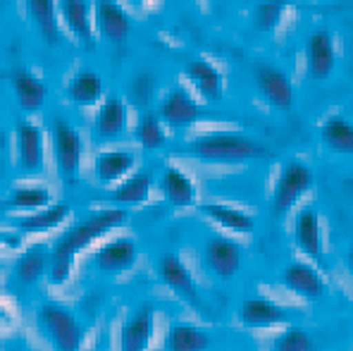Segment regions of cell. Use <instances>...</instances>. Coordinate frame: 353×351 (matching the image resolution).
Wrapping results in <instances>:
<instances>
[{
    "mask_svg": "<svg viewBox=\"0 0 353 351\" xmlns=\"http://www.w3.org/2000/svg\"><path fill=\"white\" fill-rule=\"evenodd\" d=\"M189 153L205 163H248L268 160L270 148L241 132H208L189 143Z\"/></svg>",
    "mask_w": 353,
    "mask_h": 351,
    "instance_id": "2",
    "label": "cell"
},
{
    "mask_svg": "<svg viewBox=\"0 0 353 351\" xmlns=\"http://www.w3.org/2000/svg\"><path fill=\"white\" fill-rule=\"evenodd\" d=\"M70 215V205L67 203H50L46 208H39L34 213L24 215V218L14 220V227L19 232H48L60 227Z\"/></svg>",
    "mask_w": 353,
    "mask_h": 351,
    "instance_id": "26",
    "label": "cell"
},
{
    "mask_svg": "<svg viewBox=\"0 0 353 351\" xmlns=\"http://www.w3.org/2000/svg\"><path fill=\"white\" fill-rule=\"evenodd\" d=\"M150 189H153V174L150 170L132 174L129 179H124L119 187H115L108 196V201L115 205H134V203H143L148 201Z\"/></svg>",
    "mask_w": 353,
    "mask_h": 351,
    "instance_id": "25",
    "label": "cell"
},
{
    "mask_svg": "<svg viewBox=\"0 0 353 351\" xmlns=\"http://www.w3.org/2000/svg\"><path fill=\"white\" fill-rule=\"evenodd\" d=\"M313 187V170L301 160L284 163L272 192V218H284L308 189Z\"/></svg>",
    "mask_w": 353,
    "mask_h": 351,
    "instance_id": "4",
    "label": "cell"
},
{
    "mask_svg": "<svg viewBox=\"0 0 353 351\" xmlns=\"http://www.w3.org/2000/svg\"><path fill=\"white\" fill-rule=\"evenodd\" d=\"M134 163H137V160H134V156L129 151H108L96 158L93 170H96L98 182L112 184V182H117V179H122L124 174L134 168Z\"/></svg>",
    "mask_w": 353,
    "mask_h": 351,
    "instance_id": "30",
    "label": "cell"
},
{
    "mask_svg": "<svg viewBox=\"0 0 353 351\" xmlns=\"http://www.w3.org/2000/svg\"><path fill=\"white\" fill-rule=\"evenodd\" d=\"M10 84H12L14 98L24 112H36L46 103V84L29 70H12L10 72Z\"/></svg>",
    "mask_w": 353,
    "mask_h": 351,
    "instance_id": "19",
    "label": "cell"
},
{
    "mask_svg": "<svg viewBox=\"0 0 353 351\" xmlns=\"http://www.w3.org/2000/svg\"><path fill=\"white\" fill-rule=\"evenodd\" d=\"M277 3H282V5H287V3H289V0H277Z\"/></svg>",
    "mask_w": 353,
    "mask_h": 351,
    "instance_id": "38",
    "label": "cell"
},
{
    "mask_svg": "<svg viewBox=\"0 0 353 351\" xmlns=\"http://www.w3.org/2000/svg\"><path fill=\"white\" fill-rule=\"evenodd\" d=\"M282 285L289 292L299 294V297L308 299V301H318L325 294V280L310 263L303 261H292L282 270Z\"/></svg>",
    "mask_w": 353,
    "mask_h": 351,
    "instance_id": "13",
    "label": "cell"
},
{
    "mask_svg": "<svg viewBox=\"0 0 353 351\" xmlns=\"http://www.w3.org/2000/svg\"><path fill=\"white\" fill-rule=\"evenodd\" d=\"M158 275H160V280H163L165 285H168L176 294V297L181 299V301L191 303L196 311H201V308H203L194 275H191L189 268H186V263L181 261L176 254H163V256H160Z\"/></svg>",
    "mask_w": 353,
    "mask_h": 351,
    "instance_id": "7",
    "label": "cell"
},
{
    "mask_svg": "<svg viewBox=\"0 0 353 351\" xmlns=\"http://www.w3.org/2000/svg\"><path fill=\"white\" fill-rule=\"evenodd\" d=\"M184 72L205 103L222 101V96H225V77L215 65L208 63V60H191Z\"/></svg>",
    "mask_w": 353,
    "mask_h": 351,
    "instance_id": "17",
    "label": "cell"
},
{
    "mask_svg": "<svg viewBox=\"0 0 353 351\" xmlns=\"http://www.w3.org/2000/svg\"><path fill=\"white\" fill-rule=\"evenodd\" d=\"M336 63L334 43H332V36L325 29H318L308 36L305 41V65H308V74L318 81H325L332 74Z\"/></svg>",
    "mask_w": 353,
    "mask_h": 351,
    "instance_id": "14",
    "label": "cell"
},
{
    "mask_svg": "<svg viewBox=\"0 0 353 351\" xmlns=\"http://www.w3.org/2000/svg\"><path fill=\"white\" fill-rule=\"evenodd\" d=\"M127 223V210L124 205L119 208H108V210H98V213L88 215L86 220L77 223L74 227L65 232L58 241L50 249V270L48 277L53 285H62V282L70 280L72 275V265H74V258L81 249H86L88 244L103 237L108 230L119 227Z\"/></svg>",
    "mask_w": 353,
    "mask_h": 351,
    "instance_id": "1",
    "label": "cell"
},
{
    "mask_svg": "<svg viewBox=\"0 0 353 351\" xmlns=\"http://www.w3.org/2000/svg\"><path fill=\"white\" fill-rule=\"evenodd\" d=\"M315 339L308 330L299 328V325H289L284 332H279L272 342L270 351H315Z\"/></svg>",
    "mask_w": 353,
    "mask_h": 351,
    "instance_id": "33",
    "label": "cell"
},
{
    "mask_svg": "<svg viewBox=\"0 0 353 351\" xmlns=\"http://www.w3.org/2000/svg\"><path fill=\"white\" fill-rule=\"evenodd\" d=\"M287 320H289V313L268 297H248V299H243L241 308H239V323L248 330L284 325Z\"/></svg>",
    "mask_w": 353,
    "mask_h": 351,
    "instance_id": "11",
    "label": "cell"
},
{
    "mask_svg": "<svg viewBox=\"0 0 353 351\" xmlns=\"http://www.w3.org/2000/svg\"><path fill=\"white\" fill-rule=\"evenodd\" d=\"M50 192L43 187H17L5 199V208H19V210H39L50 205Z\"/></svg>",
    "mask_w": 353,
    "mask_h": 351,
    "instance_id": "32",
    "label": "cell"
},
{
    "mask_svg": "<svg viewBox=\"0 0 353 351\" xmlns=\"http://www.w3.org/2000/svg\"><path fill=\"white\" fill-rule=\"evenodd\" d=\"M153 94H155V79L146 72L141 74H134L127 84V98L134 108H143L153 101Z\"/></svg>",
    "mask_w": 353,
    "mask_h": 351,
    "instance_id": "36",
    "label": "cell"
},
{
    "mask_svg": "<svg viewBox=\"0 0 353 351\" xmlns=\"http://www.w3.org/2000/svg\"><path fill=\"white\" fill-rule=\"evenodd\" d=\"M58 10L60 5H55V0H27V14L34 22V27L39 29L46 46H58L62 39Z\"/></svg>",
    "mask_w": 353,
    "mask_h": 351,
    "instance_id": "20",
    "label": "cell"
},
{
    "mask_svg": "<svg viewBox=\"0 0 353 351\" xmlns=\"http://www.w3.org/2000/svg\"><path fill=\"white\" fill-rule=\"evenodd\" d=\"M201 213H203L205 218H210L212 223L225 227V230L241 232V234H248V232H253V227H256L251 215L227 203H203L201 205Z\"/></svg>",
    "mask_w": 353,
    "mask_h": 351,
    "instance_id": "27",
    "label": "cell"
},
{
    "mask_svg": "<svg viewBox=\"0 0 353 351\" xmlns=\"http://www.w3.org/2000/svg\"><path fill=\"white\" fill-rule=\"evenodd\" d=\"M349 270H351V275H353V246H351V251H349Z\"/></svg>",
    "mask_w": 353,
    "mask_h": 351,
    "instance_id": "37",
    "label": "cell"
},
{
    "mask_svg": "<svg viewBox=\"0 0 353 351\" xmlns=\"http://www.w3.org/2000/svg\"><path fill=\"white\" fill-rule=\"evenodd\" d=\"M203 265L220 280H230L243 265V246L230 237H208L203 244Z\"/></svg>",
    "mask_w": 353,
    "mask_h": 351,
    "instance_id": "6",
    "label": "cell"
},
{
    "mask_svg": "<svg viewBox=\"0 0 353 351\" xmlns=\"http://www.w3.org/2000/svg\"><path fill=\"white\" fill-rule=\"evenodd\" d=\"M203 115V108L194 101L184 89H170L168 96L163 98L160 103V117L168 127H174V129H184V127H191L201 120Z\"/></svg>",
    "mask_w": 353,
    "mask_h": 351,
    "instance_id": "9",
    "label": "cell"
},
{
    "mask_svg": "<svg viewBox=\"0 0 353 351\" xmlns=\"http://www.w3.org/2000/svg\"><path fill=\"white\" fill-rule=\"evenodd\" d=\"M43 334L50 339L55 351H79L81 339H84V328L79 320L72 316L67 308L55 306V303H46L36 313Z\"/></svg>",
    "mask_w": 353,
    "mask_h": 351,
    "instance_id": "3",
    "label": "cell"
},
{
    "mask_svg": "<svg viewBox=\"0 0 353 351\" xmlns=\"http://www.w3.org/2000/svg\"><path fill=\"white\" fill-rule=\"evenodd\" d=\"M134 137L148 151H158V148L165 146L163 125L155 115H141V120L137 122V129H134Z\"/></svg>",
    "mask_w": 353,
    "mask_h": 351,
    "instance_id": "34",
    "label": "cell"
},
{
    "mask_svg": "<svg viewBox=\"0 0 353 351\" xmlns=\"http://www.w3.org/2000/svg\"><path fill=\"white\" fill-rule=\"evenodd\" d=\"M296 241L301 251L313 261H323V230H320V215L313 208H303L296 220Z\"/></svg>",
    "mask_w": 353,
    "mask_h": 351,
    "instance_id": "22",
    "label": "cell"
},
{
    "mask_svg": "<svg viewBox=\"0 0 353 351\" xmlns=\"http://www.w3.org/2000/svg\"><path fill=\"white\" fill-rule=\"evenodd\" d=\"M48 270H50V254L43 251V246H34V249L24 251L14 261V277L22 285H36Z\"/></svg>",
    "mask_w": 353,
    "mask_h": 351,
    "instance_id": "28",
    "label": "cell"
},
{
    "mask_svg": "<svg viewBox=\"0 0 353 351\" xmlns=\"http://www.w3.org/2000/svg\"><path fill=\"white\" fill-rule=\"evenodd\" d=\"M17 160L19 168L29 174L41 172L43 168V134L29 120L17 122Z\"/></svg>",
    "mask_w": 353,
    "mask_h": 351,
    "instance_id": "16",
    "label": "cell"
},
{
    "mask_svg": "<svg viewBox=\"0 0 353 351\" xmlns=\"http://www.w3.org/2000/svg\"><path fill=\"white\" fill-rule=\"evenodd\" d=\"M325 146L339 153H353V125L344 117H330L320 129Z\"/></svg>",
    "mask_w": 353,
    "mask_h": 351,
    "instance_id": "31",
    "label": "cell"
},
{
    "mask_svg": "<svg viewBox=\"0 0 353 351\" xmlns=\"http://www.w3.org/2000/svg\"><path fill=\"white\" fill-rule=\"evenodd\" d=\"M160 189H163L165 199H168L170 205H176V208H186V205H194L196 201V187L179 168L174 165H168L163 170V179H160Z\"/></svg>",
    "mask_w": 353,
    "mask_h": 351,
    "instance_id": "23",
    "label": "cell"
},
{
    "mask_svg": "<svg viewBox=\"0 0 353 351\" xmlns=\"http://www.w3.org/2000/svg\"><path fill=\"white\" fill-rule=\"evenodd\" d=\"M67 96L74 106H81V108H88L93 103L101 101L103 96V79L91 70H84V72H77L72 77L70 86H67Z\"/></svg>",
    "mask_w": 353,
    "mask_h": 351,
    "instance_id": "29",
    "label": "cell"
},
{
    "mask_svg": "<svg viewBox=\"0 0 353 351\" xmlns=\"http://www.w3.org/2000/svg\"><path fill=\"white\" fill-rule=\"evenodd\" d=\"M165 351H210V337L191 323H174L165 337Z\"/></svg>",
    "mask_w": 353,
    "mask_h": 351,
    "instance_id": "24",
    "label": "cell"
},
{
    "mask_svg": "<svg viewBox=\"0 0 353 351\" xmlns=\"http://www.w3.org/2000/svg\"><path fill=\"white\" fill-rule=\"evenodd\" d=\"M137 244L129 237H117V239H110L96 251L93 256V263L101 272H108V275H115V272L129 270L137 261Z\"/></svg>",
    "mask_w": 353,
    "mask_h": 351,
    "instance_id": "15",
    "label": "cell"
},
{
    "mask_svg": "<svg viewBox=\"0 0 353 351\" xmlns=\"http://www.w3.org/2000/svg\"><path fill=\"white\" fill-rule=\"evenodd\" d=\"M284 14V5L277 0H263L253 8V27L258 32H272Z\"/></svg>",
    "mask_w": 353,
    "mask_h": 351,
    "instance_id": "35",
    "label": "cell"
},
{
    "mask_svg": "<svg viewBox=\"0 0 353 351\" xmlns=\"http://www.w3.org/2000/svg\"><path fill=\"white\" fill-rule=\"evenodd\" d=\"M124 129H127V106L119 96H108L96 112L93 132L101 139H117Z\"/></svg>",
    "mask_w": 353,
    "mask_h": 351,
    "instance_id": "21",
    "label": "cell"
},
{
    "mask_svg": "<svg viewBox=\"0 0 353 351\" xmlns=\"http://www.w3.org/2000/svg\"><path fill=\"white\" fill-rule=\"evenodd\" d=\"M60 14L65 19L67 29L79 39L84 48L91 50L96 46V34H93V17L86 0H60Z\"/></svg>",
    "mask_w": 353,
    "mask_h": 351,
    "instance_id": "18",
    "label": "cell"
},
{
    "mask_svg": "<svg viewBox=\"0 0 353 351\" xmlns=\"http://www.w3.org/2000/svg\"><path fill=\"white\" fill-rule=\"evenodd\" d=\"M50 137H53V156L58 165L60 179L65 184H74L77 174H79L81 165V137L74 127L62 117H55L53 127H50Z\"/></svg>",
    "mask_w": 353,
    "mask_h": 351,
    "instance_id": "5",
    "label": "cell"
},
{
    "mask_svg": "<svg viewBox=\"0 0 353 351\" xmlns=\"http://www.w3.org/2000/svg\"><path fill=\"white\" fill-rule=\"evenodd\" d=\"M253 81L265 101L277 110H289L294 106V86L292 79L274 65L253 67Z\"/></svg>",
    "mask_w": 353,
    "mask_h": 351,
    "instance_id": "8",
    "label": "cell"
},
{
    "mask_svg": "<svg viewBox=\"0 0 353 351\" xmlns=\"http://www.w3.org/2000/svg\"><path fill=\"white\" fill-rule=\"evenodd\" d=\"M93 22H96L98 34L110 43H122L132 29V19L124 12L122 5L115 0H96L93 5Z\"/></svg>",
    "mask_w": 353,
    "mask_h": 351,
    "instance_id": "10",
    "label": "cell"
},
{
    "mask_svg": "<svg viewBox=\"0 0 353 351\" xmlns=\"http://www.w3.org/2000/svg\"><path fill=\"white\" fill-rule=\"evenodd\" d=\"M153 339V306L141 303L122 325L119 351H148Z\"/></svg>",
    "mask_w": 353,
    "mask_h": 351,
    "instance_id": "12",
    "label": "cell"
}]
</instances>
